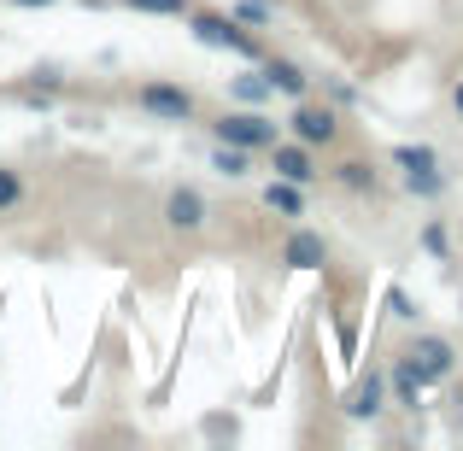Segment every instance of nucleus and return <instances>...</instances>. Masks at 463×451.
Listing matches in <instances>:
<instances>
[{"instance_id": "f257e3e1", "label": "nucleus", "mask_w": 463, "mask_h": 451, "mask_svg": "<svg viewBox=\"0 0 463 451\" xmlns=\"http://www.w3.org/2000/svg\"><path fill=\"white\" fill-rule=\"evenodd\" d=\"M194 42L200 47H223V53H235V59H264V47H259V35H247L235 18H223V12H194Z\"/></svg>"}, {"instance_id": "f03ea898", "label": "nucleus", "mask_w": 463, "mask_h": 451, "mask_svg": "<svg viewBox=\"0 0 463 451\" xmlns=\"http://www.w3.org/2000/svg\"><path fill=\"white\" fill-rule=\"evenodd\" d=\"M405 363L417 370V381H422V387H440V381H452V370H458V352H452V340H440V334H422L417 346L405 352Z\"/></svg>"}, {"instance_id": "7ed1b4c3", "label": "nucleus", "mask_w": 463, "mask_h": 451, "mask_svg": "<svg viewBox=\"0 0 463 451\" xmlns=\"http://www.w3.org/2000/svg\"><path fill=\"white\" fill-rule=\"evenodd\" d=\"M217 141L259 153V147H270V141H276V124H270V117H259V112H223V117H217Z\"/></svg>"}, {"instance_id": "20e7f679", "label": "nucleus", "mask_w": 463, "mask_h": 451, "mask_svg": "<svg viewBox=\"0 0 463 451\" xmlns=\"http://www.w3.org/2000/svg\"><path fill=\"white\" fill-rule=\"evenodd\" d=\"M136 100H141V112L170 117V124H188V117H194V94H188V89H176V82H147Z\"/></svg>"}, {"instance_id": "39448f33", "label": "nucleus", "mask_w": 463, "mask_h": 451, "mask_svg": "<svg viewBox=\"0 0 463 451\" xmlns=\"http://www.w3.org/2000/svg\"><path fill=\"white\" fill-rule=\"evenodd\" d=\"M335 136H340V117L328 112V106L299 100V112H294V141H306V147H328Z\"/></svg>"}, {"instance_id": "423d86ee", "label": "nucleus", "mask_w": 463, "mask_h": 451, "mask_svg": "<svg viewBox=\"0 0 463 451\" xmlns=\"http://www.w3.org/2000/svg\"><path fill=\"white\" fill-rule=\"evenodd\" d=\"M165 223L176 229V235H194V229H205V193H200V188H170Z\"/></svg>"}, {"instance_id": "0eeeda50", "label": "nucleus", "mask_w": 463, "mask_h": 451, "mask_svg": "<svg viewBox=\"0 0 463 451\" xmlns=\"http://www.w3.org/2000/svg\"><path fill=\"white\" fill-rule=\"evenodd\" d=\"M270 164H276V176H288V182H317V158L306 141H270Z\"/></svg>"}, {"instance_id": "6e6552de", "label": "nucleus", "mask_w": 463, "mask_h": 451, "mask_svg": "<svg viewBox=\"0 0 463 451\" xmlns=\"http://www.w3.org/2000/svg\"><path fill=\"white\" fill-rule=\"evenodd\" d=\"M282 264H288V270H323V264H328V240L317 235V229H294L288 247H282Z\"/></svg>"}, {"instance_id": "1a4fd4ad", "label": "nucleus", "mask_w": 463, "mask_h": 451, "mask_svg": "<svg viewBox=\"0 0 463 451\" xmlns=\"http://www.w3.org/2000/svg\"><path fill=\"white\" fill-rule=\"evenodd\" d=\"M382 399H387V381L370 370V375H364V381L346 393V405H340V410H346L352 422H364V417H375V410H382Z\"/></svg>"}, {"instance_id": "9d476101", "label": "nucleus", "mask_w": 463, "mask_h": 451, "mask_svg": "<svg viewBox=\"0 0 463 451\" xmlns=\"http://www.w3.org/2000/svg\"><path fill=\"white\" fill-rule=\"evenodd\" d=\"M264 82H270V89H282L288 100H306V89H311V77L294 65V59H264Z\"/></svg>"}, {"instance_id": "9b49d317", "label": "nucleus", "mask_w": 463, "mask_h": 451, "mask_svg": "<svg viewBox=\"0 0 463 451\" xmlns=\"http://www.w3.org/2000/svg\"><path fill=\"white\" fill-rule=\"evenodd\" d=\"M264 205H270V211H282V217H299V211H306V193H299V182L276 176L270 188H264Z\"/></svg>"}, {"instance_id": "f8f14e48", "label": "nucleus", "mask_w": 463, "mask_h": 451, "mask_svg": "<svg viewBox=\"0 0 463 451\" xmlns=\"http://www.w3.org/2000/svg\"><path fill=\"white\" fill-rule=\"evenodd\" d=\"M335 176H340V188H352V193H375V164L370 158H346V164H335Z\"/></svg>"}, {"instance_id": "ddd939ff", "label": "nucleus", "mask_w": 463, "mask_h": 451, "mask_svg": "<svg viewBox=\"0 0 463 451\" xmlns=\"http://www.w3.org/2000/svg\"><path fill=\"white\" fill-rule=\"evenodd\" d=\"M405 188H411V193H422V200H434V193H446V176H440V164L405 170Z\"/></svg>"}, {"instance_id": "4468645a", "label": "nucleus", "mask_w": 463, "mask_h": 451, "mask_svg": "<svg viewBox=\"0 0 463 451\" xmlns=\"http://www.w3.org/2000/svg\"><path fill=\"white\" fill-rule=\"evenodd\" d=\"M393 393H399V405H411V410H417V399H422V381H417V370H411L405 358L393 363Z\"/></svg>"}, {"instance_id": "2eb2a0df", "label": "nucleus", "mask_w": 463, "mask_h": 451, "mask_svg": "<svg viewBox=\"0 0 463 451\" xmlns=\"http://www.w3.org/2000/svg\"><path fill=\"white\" fill-rule=\"evenodd\" d=\"M212 164L223 170V176H247V147H229V141H217Z\"/></svg>"}, {"instance_id": "dca6fc26", "label": "nucleus", "mask_w": 463, "mask_h": 451, "mask_svg": "<svg viewBox=\"0 0 463 451\" xmlns=\"http://www.w3.org/2000/svg\"><path fill=\"white\" fill-rule=\"evenodd\" d=\"M18 200H24V176H18V170H6V164H0V211H12Z\"/></svg>"}, {"instance_id": "f3484780", "label": "nucleus", "mask_w": 463, "mask_h": 451, "mask_svg": "<svg viewBox=\"0 0 463 451\" xmlns=\"http://www.w3.org/2000/svg\"><path fill=\"white\" fill-rule=\"evenodd\" d=\"M393 164L399 170H422V164H440V158H434V147H393Z\"/></svg>"}, {"instance_id": "a211bd4d", "label": "nucleus", "mask_w": 463, "mask_h": 451, "mask_svg": "<svg viewBox=\"0 0 463 451\" xmlns=\"http://www.w3.org/2000/svg\"><path fill=\"white\" fill-rule=\"evenodd\" d=\"M124 6H136V12H158V18H182V12H188V0H124Z\"/></svg>"}, {"instance_id": "6ab92c4d", "label": "nucleus", "mask_w": 463, "mask_h": 451, "mask_svg": "<svg viewBox=\"0 0 463 451\" xmlns=\"http://www.w3.org/2000/svg\"><path fill=\"white\" fill-rule=\"evenodd\" d=\"M235 94H241V100H270L276 89L264 82V70H259V77H241V82H235Z\"/></svg>"}, {"instance_id": "aec40b11", "label": "nucleus", "mask_w": 463, "mask_h": 451, "mask_svg": "<svg viewBox=\"0 0 463 451\" xmlns=\"http://www.w3.org/2000/svg\"><path fill=\"white\" fill-rule=\"evenodd\" d=\"M229 18H235V23H270V6H264V0H241Z\"/></svg>"}, {"instance_id": "412c9836", "label": "nucleus", "mask_w": 463, "mask_h": 451, "mask_svg": "<svg viewBox=\"0 0 463 451\" xmlns=\"http://www.w3.org/2000/svg\"><path fill=\"white\" fill-rule=\"evenodd\" d=\"M422 247H429L434 258H446V229H440V223H429V235H422Z\"/></svg>"}, {"instance_id": "4be33fe9", "label": "nucleus", "mask_w": 463, "mask_h": 451, "mask_svg": "<svg viewBox=\"0 0 463 451\" xmlns=\"http://www.w3.org/2000/svg\"><path fill=\"white\" fill-rule=\"evenodd\" d=\"M387 305H393V316H405V323H411V316H417V311H411V299L399 294V287H393V294H387Z\"/></svg>"}, {"instance_id": "5701e85b", "label": "nucleus", "mask_w": 463, "mask_h": 451, "mask_svg": "<svg viewBox=\"0 0 463 451\" xmlns=\"http://www.w3.org/2000/svg\"><path fill=\"white\" fill-rule=\"evenodd\" d=\"M18 6H53V0H18Z\"/></svg>"}, {"instance_id": "b1692460", "label": "nucleus", "mask_w": 463, "mask_h": 451, "mask_svg": "<svg viewBox=\"0 0 463 451\" xmlns=\"http://www.w3.org/2000/svg\"><path fill=\"white\" fill-rule=\"evenodd\" d=\"M452 100H458V112H463V82H458V94H452Z\"/></svg>"}]
</instances>
